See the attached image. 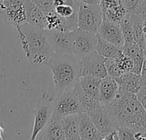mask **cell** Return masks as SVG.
Wrapping results in <instances>:
<instances>
[{
  "label": "cell",
  "instance_id": "1",
  "mask_svg": "<svg viewBox=\"0 0 146 140\" xmlns=\"http://www.w3.org/2000/svg\"><path fill=\"white\" fill-rule=\"evenodd\" d=\"M103 108L115 119L119 126L131 128L135 133H145L146 111L136 94L127 92L119 87L115 98Z\"/></svg>",
  "mask_w": 146,
  "mask_h": 140
},
{
  "label": "cell",
  "instance_id": "2",
  "mask_svg": "<svg viewBox=\"0 0 146 140\" xmlns=\"http://www.w3.org/2000/svg\"><path fill=\"white\" fill-rule=\"evenodd\" d=\"M16 29L21 47L30 64L35 68L47 65L54 52L48 42L45 28L26 22Z\"/></svg>",
  "mask_w": 146,
  "mask_h": 140
},
{
  "label": "cell",
  "instance_id": "3",
  "mask_svg": "<svg viewBox=\"0 0 146 140\" xmlns=\"http://www.w3.org/2000/svg\"><path fill=\"white\" fill-rule=\"evenodd\" d=\"M47 66L52 72L57 94L74 87L81 76V58L74 54L53 53Z\"/></svg>",
  "mask_w": 146,
  "mask_h": 140
},
{
  "label": "cell",
  "instance_id": "4",
  "mask_svg": "<svg viewBox=\"0 0 146 140\" xmlns=\"http://www.w3.org/2000/svg\"><path fill=\"white\" fill-rule=\"evenodd\" d=\"M85 112L74 87L68 88L54 98L53 115L62 118L66 115Z\"/></svg>",
  "mask_w": 146,
  "mask_h": 140
},
{
  "label": "cell",
  "instance_id": "5",
  "mask_svg": "<svg viewBox=\"0 0 146 140\" xmlns=\"http://www.w3.org/2000/svg\"><path fill=\"white\" fill-rule=\"evenodd\" d=\"M54 109V98L48 92H44L37 102L33 109V127L31 139H36L38 134L52 116Z\"/></svg>",
  "mask_w": 146,
  "mask_h": 140
},
{
  "label": "cell",
  "instance_id": "6",
  "mask_svg": "<svg viewBox=\"0 0 146 140\" xmlns=\"http://www.w3.org/2000/svg\"><path fill=\"white\" fill-rule=\"evenodd\" d=\"M104 20L100 4L92 5L80 3L78 10V28L98 33Z\"/></svg>",
  "mask_w": 146,
  "mask_h": 140
},
{
  "label": "cell",
  "instance_id": "7",
  "mask_svg": "<svg viewBox=\"0 0 146 140\" xmlns=\"http://www.w3.org/2000/svg\"><path fill=\"white\" fill-rule=\"evenodd\" d=\"M48 42L54 53L74 54V32L59 29H45Z\"/></svg>",
  "mask_w": 146,
  "mask_h": 140
},
{
  "label": "cell",
  "instance_id": "8",
  "mask_svg": "<svg viewBox=\"0 0 146 140\" xmlns=\"http://www.w3.org/2000/svg\"><path fill=\"white\" fill-rule=\"evenodd\" d=\"M74 54L82 58L95 51L98 44V33L76 28L74 31Z\"/></svg>",
  "mask_w": 146,
  "mask_h": 140
},
{
  "label": "cell",
  "instance_id": "9",
  "mask_svg": "<svg viewBox=\"0 0 146 140\" xmlns=\"http://www.w3.org/2000/svg\"><path fill=\"white\" fill-rule=\"evenodd\" d=\"M25 0H4L0 10V16L8 23L15 27L27 22Z\"/></svg>",
  "mask_w": 146,
  "mask_h": 140
},
{
  "label": "cell",
  "instance_id": "10",
  "mask_svg": "<svg viewBox=\"0 0 146 140\" xmlns=\"http://www.w3.org/2000/svg\"><path fill=\"white\" fill-rule=\"evenodd\" d=\"M107 58L98 54L96 50L81 58V76H93L103 79L108 75L105 62Z\"/></svg>",
  "mask_w": 146,
  "mask_h": 140
},
{
  "label": "cell",
  "instance_id": "11",
  "mask_svg": "<svg viewBox=\"0 0 146 140\" xmlns=\"http://www.w3.org/2000/svg\"><path fill=\"white\" fill-rule=\"evenodd\" d=\"M87 114L101 133L104 139L110 133L117 131V127H119L117 121L104 108L90 111Z\"/></svg>",
  "mask_w": 146,
  "mask_h": 140
},
{
  "label": "cell",
  "instance_id": "12",
  "mask_svg": "<svg viewBox=\"0 0 146 140\" xmlns=\"http://www.w3.org/2000/svg\"><path fill=\"white\" fill-rule=\"evenodd\" d=\"M98 33L104 39L117 46L122 47L125 44L121 26L117 22H113L104 19L98 28Z\"/></svg>",
  "mask_w": 146,
  "mask_h": 140
},
{
  "label": "cell",
  "instance_id": "13",
  "mask_svg": "<svg viewBox=\"0 0 146 140\" xmlns=\"http://www.w3.org/2000/svg\"><path fill=\"white\" fill-rule=\"evenodd\" d=\"M79 133L80 139H104L101 133L86 112H83L79 115Z\"/></svg>",
  "mask_w": 146,
  "mask_h": 140
},
{
  "label": "cell",
  "instance_id": "14",
  "mask_svg": "<svg viewBox=\"0 0 146 140\" xmlns=\"http://www.w3.org/2000/svg\"><path fill=\"white\" fill-rule=\"evenodd\" d=\"M36 139L64 140L65 135L62 129L61 118L52 115L47 124L38 134Z\"/></svg>",
  "mask_w": 146,
  "mask_h": 140
},
{
  "label": "cell",
  "instance_id": "15",
  "mask_svg": "<svg viewBox=\"0 0 146 140\" xmlns=\"http://www.w3.org/2000/svg\"><path fill=\"white\" fill-rule=\"evenodd\" d=\"M122 51L133 62V73L141 75L143 62L145 59L142 47L136 41H133L129 43H125L122 46Z\"/></svg>",
  "mask_w": 146,
  "mask_h": 140
},
{
  "label": "cell",
  "instance_id": "16",
  "mask_svg": "<svg viewBox=\"0 0 146 140\" xmlns=\"http://www.w3.org/2000/svg\"><path fill=\"white\" fill-rule=\"evenodd\" d=\"M119 91V85L116 80L109 75L103 78L99 88V101L102 106L111 103L116 97Z\"/></svg>",
  "mask_w": 146,
  "mask_h": 140
},
{
  "label": "cell",
  "instance_id": "17",
  "mask_svg": "<svg viewBox=\"0 0 146 140\" xmlns=\"http://www.w3.org/2000/svg\"><path fill=\"white\" fill-rule=\"evenodd\" d=\"M104 19L120 23V21L127 15V10L121 0H116L105 6L101 7Z\"/></svg>",
  "mask_w": 146,
  "mask_h": 140
},
{
  "label": "cell",
  "instance_id": "18",
  "mask_svg": "<svg viewBox=\"0 0 146 140\" xmlns=\"http://www.w3.org/2000/svg\"><path fill=\"white\" fill-rule=\"evenodd\" d=\"M24 5L27 22L33 26L45 28V15L44 12L32 0H25Z\"/></svg>",
  "mask_w": 146,
  "mask_h": 140
},
{
  "label": "cell",
  "instance_id": "19",
  "mask_svg": "<svg viewBox=\"0 0 146 140\" xmlns=\"http://www.w3.org/2000/svg\"><path fill=\"white\" fill-rule=\"evenodd\" d=\"M115 80L118 83L120 89L127 92L136 94L141 89L140 75L135 73L133 72L125 73L121 76Z\"/></svg>",
  "mask_w": 146,
  "mask_h": 140
},
{
  "label": "cell",
  "instance_id": "20",
  "mask_svg": "<svg viewBox=\"0 0 146 140\" xmlns=\"http://www.w3.org/2000/svg\"><path fill=\"white\" fill-rule=\"evenodd\" d=\"M62 129L65 135V139H80L79 133V115L74 114L66 115L61 118Z\"/></svg>",
  "mask_w": 146,
  "mask_h": 140
},
{
  "label": "cell",
  "instance_id": "21",
  "mask_svg": "<svg viewBox=\"0 0 146 140\" xmlns=\"http://www.w3.org/2000/svg\"><path fill=\"white\" fill-rule=\"evenodd\" d=\"M96 51L105 58H117L123 51L122 47L117 46L108 40L104 39L98 33V44Z\"/></svg>",
  "mask_w": 146,
  "mask_h": 140
},
{
  "label": "cell",
  "instance_id": "22",
  "mask_svg": "<svg viewBox=\"0 0 146 140\" xmlns=\"http://www.w3.org/2000/svg\"><path fill=\"white\" fill-rule=\"evenodd\" d=\"M74 89L78 94V97L80 98V101L82 104V107L84 109V111L88 113L90 111L92 110H96L98 109L103 108L101 103L99 100H97L95 98H93L92 97H91L90 95H88L81 87L80 82L78 81L75 85H74Z\"/></svg>",
  "mask_w": 146,
  "mask_h": 140
},
{
  "label": "cell",
  "instance_id": "23",
  "mask_svg": "<svg viewBox=\"0 0 146 140\" xmlns=\"http://www.w3.org/2000/svg\"><path fill=\"white\" fill-rule=\"evenodd\" d=\"M100 78L93 76H80V84L82 89L93 98L99 100V88L101 83Z\"/></svg>",
  "mask_w": 146,
  "mask_h": 140
},
{
  "label": "cell",
  "instance_id": "24",
  "mask_svg": "<svg viewBox=\"0 0 146 140\" xmlns=\"http://www.w3.org/2000/svg\"><path fill=\"white\" fill-rule=\"evenodd\" d=\"M129 17L133 25V34H134V40L142 46L146 41L145 35L144 32V26H145V20L139 15L135 14H129Z\"/></svg>",
  "mask_w": 146,
  "mask_h": 140
},
{
  "label": "cell",
  "instance_id": "25",
  "mask_svg": "<svg viewBox=\"0 0 146 140\" xmlns=\"http://www.w3.org/2000/svg\"><path fill=\"white\" fill-rule=\"evenodd\" d=\"M45 15V29H59L65 31V18L60 16L56 10L49 12Z\"/></svg>",
  "mask_w": 146,
  "mask_h": 140
},
{
  "label": "cell",
  "instance_id": "26",
  "mask_svg": "<svg viewBox=\"0 0 146 140\" xmlns=\"http://www.w3.org/2000/svg\"><path fill=\"white\" fill-rule=\"evenodd\" d=\"M119 24H120L121 31H122V34H123V37L125 39V43L135 41L134 40V34H133V25H132L128 13L120 21Z\"/></svg>",
  "mask_w": 146,
  "mask_h": 140
},
{
  "label": "cell",
  "instance_id": "27",
  "mask_svg": "<svg viewBox=\"0 0 146 140\" xmlns=\"http://www.w3.org/2000/svg\"><path fill=\"white\" fill-rule=\"evenodd\" d=\"M105 67H106L108 75L113 79L119 78L123 74H125L122 72V70L118 66V63H117L115 58H107V60L105 62Z\"/></svg>",
  "mask_w": 146,
  "mask_h": 140
},
{
  "label": "cell",
  "instance_id": "28",
  "mask_svg": "<svg viewBox=\"0 0 146 140\" xmlns=\"http://www.w3.org/2000/svg\"><path fill=\"white\" fill-rule=\"evenodd\" d=\"M115 60H116V62L118 63V66L120 67V68L122 70L123 73L133 72V62L129 56H127V55L122 53L120 56L115 58Z\"/></svg>",
  "mask_w": 146,
  "mask_h": 140
},
{
  "label": "cell",
  "instance_id": "29",
  "mask_svg": "<svg viewBox=\"0 0 146 140\" xmlns=\"http://www.w3.org/2000/svg\"><path fill=\"white\" fill-rule=\"evenodd\" d=\"M145 0H121L129 14L138 15Z\"/></svg>",
  "mask_w": 146,
  "mask_h": 140
},
{
  "label": "cell",
  "instance_id": "30",
  "mask_svg": "<svg viewBox=\"0 0 146 140\" xmlns=\"http://www.w3.org/2000/svg\"><path fill=\"white\" fill-rule=\"evenodd\" d=\"M43 12L47 14L51 11H55V6L53 0H32Z\"/></svg>",
  "mask_w": 146,
  "mask_h": 140
},
{
  "label": "cell",
  "instance_id": "31",
  "mask_svg": "<svg viewBox=\"0 0 146 140\" xmlns=\"http://www.w3.org/2000/svg\"><path fill=\"white\" fill-rule=\"evenodd\" d=\"M117 133H118V136H119V139L120 140L135 139H134L135 132L131 128L119 126L117 127Z\"/></svg>",
  "mask_w": 146,
  "mask_h": 140
},
{
  "label": "cell",
  "instance_id": "32",
  "mask_svg": "<svg viewBox=\"0 0 146 140\" xmlns=\"http://www.w3.org/2000/svg\"><path fill=\"white\" fill-rule=\"evenodd\" d=\"M136 97H137L138 100H139V103L142 104L143 108L145 109L146 111V90L141 88V89L136 93Z\"/></svg>",
  "mask_w": 146,
  "mask_h": 140
},
{
  "label": "cell",
  "instance_id": "33",
  "mask_svg": "<svg viewBox=\"0 0 146 140\" xmlns=\"http://www.w3.org/2000/svg\"><path fill=\"white\" fill-rule=\"evenodd\" d=\"M104 140H118L119 139V136H118V133H117V131H115V132H113V133H110L109 135H107L104 139Z\"/></svg>",
  "mask_w": 146,
  "mask_h": 140
},
{
  "label": "cell",
  "instance_id": "34",
  "mask_svg": "<svg viewBox=\"0 0 146 140\" xmlns=\"http://www.w3.org/2000/svg\"><path fill=\"white\" fill-rule=\"evenodd\" d=\"M101 0H80V3H86V4H92V5H98L100 4Z\"/></svg>",
  "mask_w": 146,
  "mask_h": 140
},
{
  "label": "cell",
  "instance_id": "35",
  "mask_svg": "<svg viewBox=\"0 0 146 140\" xmlns=\"http://www.w3.org/2000/svg\"><path fill=\"white\" fill-rule=\"evenodd\" d=\"M140 86L141 88L146 90V75H140Z\"/></svg>",
  "mask_w": 146,
  "mask_h": 140
},
{
  "label": "cell",
  "instance_id": "36",
  "mask_svg": "<svg viewBox=\"0 0 146 140\" xmlns=\"http://www.w3.org/2000/svg\"><path fill=\"white\" fill-rule=\"evenodd\" d=\"M141 75H146V57L143 62L142 66V71H141Z\"/></svg>",
  "mask_w": 146,
  "mask_h": 140
},
{
  "label": "cell",
  "instance_id": "37",
  "mask_svg": "<svg viewBox=\"0 0 146 140\" xmlns=\"http://www.w3.org/2000/svg\"><path fill=\"white\" fill-rule=\"evenodd\" d=\"M142 47V50H143V52H144V55H145V56L146 57V41L145 42V44L141 46Z\"/></svg>",
  "mask_w": 146,
  "mask_h": 140
},
{
  "label": "cell",
  "instance_id": "38",
  "mask_svg": "<svg viewBox=\"0 0 146 140\" xmlns=\"http://www.w3.org/2000/svg\"><path fill=\"white\" fill-rule=\"evenodd\" d=\"M3 132H4V127H3V124L0 121V133L2 134Z\"/></svg>",
  "mask_w": 146,
  "mask_h": 140
},
{
  "label": "cell",
  "instance_id": "39",
  "mask_svg": "<svg viewBox=\"0 0 146 140\" xmlns=\"http://www.w3.org/2000/svg\"><path fill=\"white\" fill-rule=\"evenodd\" d=\"M3 1H4V0H0V10H1V9H2V8H3Z\"/></svg>",
  "mask_w": 146,
  "mask_h": 140
},
{
  "label": "cell",
  "instance_id": "40",
  "mask_svg": "<svg viewBox=\"0 0 146 140\" xmlns=\"http://www.w3.org/2000/svg\"><path fill=\"white\" fill-rule=\"evenodd\" d=\"M144 32H145V38H146V21H145V26H144Z\"/></svg>",
  "mask_w": 146,
  "mask_h": 140
},
{
  "label": "cell",
  "instance_id": "41",
  "mask_svg": "<svg viewBox=\"0 0 146 140\" xmlns=\"http://www.w3.org/2000/svg\"><path fill=\"white\" fill-rule=\"evenodd\" d=\"M3 139V137H2V135H1V133H0V140Z\"/></svg>",
  "mask_w": 146,
  "mask_h": 140
},
{
  "label": "cell",
  "instance_id": "42",
  "mask_svg": "<svg viewBox=\"0 0 146 140\" xmlns=\"http://www.w3.org/2000/svg\"><path fill=\"white\" fill-rule=\"evenodd\" d=\"M145 136H146V131H145Z\"/></svg>",
  "mask_w": 146,
  "mask_h": 140
},
{
  "label": "cell",
  "instance_id": "43",
  "mask_svg": "<svg viewBox=\"0 0 146 140\" xmlns=\"http://www.w3.org/2000/svg\"><path fill=\"white\" fill-rule=\"evenodd\" d=\"M145 2H146V0H145Z\"/></svg>",
  "mask_w": 146,
  "mask_h": 140
}]
</instances>
